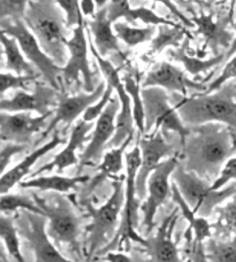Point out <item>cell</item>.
Returning a JSON list of instances; mask_svg holds the SVG:
<instances>
[{
	"label": "cell",
	"instance_id": "8d00e7d4",
	"mask_svg": "<svg viewBox=\"0 0 236 262\" xmlns=\"http://www.w3.org/2000/svg\"><path fill=\"white\" fill-rule=\"evenodd\" d=\"M0 209H2V213L4 214L16 213L20 212V210H28V212L36 213L45 216L44 212L41 209L40 206L36 204L35 199H31L30 196L28 195L13 194L9 192L2 194Z\"/></svg>",
	"mask_w": 236,
	"mask_h": 262
},
{
	"label": "cell",
	"instance_id": "cb8c5ba5",
	"mask_svg": "<svg viewBox=\"0 0 236 262\" xmlns=\"http://www.w3.org/2000/svg\"><path fill=\"white\" fill-rule=\"evenodd\" d=\"M108 8V18L114 25L115 22L121 17L131 25L133 27H137V21H142L148 26H172L176 27L178 23L173 22L167 18L159 16L152 9L146 7L133 8L130 6L129 0H111L107 4Z\"/></svg>",
	"mask_w": 236,
	"mask_h": 262
},
{
	"label": "cell",
	"instance_id": "8fae6325",
	"mask_svg": "<svg viewBox=\"0 0 236 262\" xmlns=\"http://www.w3.org/2000/svg\"><path fill=\"white\" fill-rule=\"evenodd\" d=\"M17 231L34 252L35 262H73L60 253L58 246L47 235L46 217L43 215L20 210L16 212Z\"/></svg>",
	"mask_w": 236,
	"mask_h": 262
},
{
	"label": "cell",
	"instance_id": "f6af8a7d",
	"mask_svg": "<svg viewBox=\"0 0 236 262\" xmlns=\"http://www.w3.org/2000/svg\"><path fill=\"white\" fill-rule=\"evenodd\" d=\"M153 3H160L163 4L164 6H166V8L169 9V12H171L174 16L178 17L179 20H180L183 25H185L186 28H193L195 27V25L191 22L190 18H188L185 14H183L180 8H179L175 4L173 3V0H152Z\"/></svg>",
	"mask_w": 236,
	"mask_h": 262
},
{
	"label": "cell",
	"instance_id": "ee69618b",
	"mask_svg": "<svg viewBox=\"0 0 236 262\" xmlns=\"http://www.w3.org/2000/svg\"><path fill=\"white\" fill-rule=\"evenodd\" d=\"M236 181V157L230 158L221 171L218 180L212 183V190H220L225 188L228 183Z\"/></svg>",
	"mask_w": 236,
	"mask_h": 262
},
{
	"label": "cell",
	"instance_id": "d590c367",
	"mask_svg": "<svg viewBox=\"0 0 236 262\" xmlns=\"http://www.w3.org/2000/svg\"><path fill=\"white\" fill-rule=\"evenodd\" d=\"M122 82H124L126 90L129 93L131 101H133V113L136 128L139 129L140 134L143 136L145 134V111L143 98H142V84L129 74L122 76Z\"/></svg>",
	"mask_w": 236,
	"mask_h": 262
},
{
	"label": "cell",
	"instance_id": "f1b7e54d",
	"mask_svg": "<svg viewBox=\"0 0 236 262\" xmlns=\"http://www.w3.org/2000/svg\"><path fill=\"white\" fill-rule=\"evenodd\" d=\"M2 45L5 55L4 68L16 75H38L41 74L34 64L28 61L26 55L14 37L2 32Z\"/></svg>",
	"mask_w": 236,
	"mask_h": 262
},
{
	"label": "cell",
	"instance_id": "74e56055",
	"mask_svg": "<svg viewBox=\"0 0 236 262\" xmlns=\"http://www.w3.org/2000/svg\"><path fill=\"white\" fill-rule=\"evenodd\" d=\"M42 75H16L13 73L2 74V98L5 93L11 90H23L26 91L29 88L31 82H35Z\"/></svg>",
	"mask_w": 236,
	"mask_h": 262
},
{
	"label": "cell",
	"instance_id": "1f68e13d",
	"mask_svg": "<svg viewBox=\"0 0 236 262\" xmlns=\"http://www.w3.org/2000/svg\"><path fill=\"white\" fill-rule=\"evenodd\" d=\"M215 222L212 224L214 238L230 239L236 236V193L221 207H217Z\"/></svg>",
	"mask_w": 236,
	"mask_h": 262
},
{
	"label": "cell",
	"instance_id": "44dd1931",
	"mask_svg": "<svg viewBox=\"0 0 236 262\" xmlns=\"http://www.w3.org/2000/svg\"><path fill=\"white\" fill-rule=\"evenodd\" d=\"M179 208L164 219L157 232L145 238V253L151 262H183L179 253L176 243L173 241V231L178 221Z\"/></svg>",
	"mask_w": 236,
	"mask_h": 262
},
{
	"label": "cell",
	"instance_id": "f546056e",
	"mask_svg": "<svg viewBox=\"0 0 236 262\" xmlns=\"http://www.w3.org/2000/svg\"><path fill=\"white\" fill-rule=\"evenodd\" d=\"M187 37H191L190 32L186 29V27H182L181 25H178L176 27L166 25L158 26L157 34L151 40L150 49L145 55L148 58H152L154 55L164 52L165 50L167 51L168 49L180 48Z\"/></svg>",
	"mask_w": 236,
	"mask_h": 262
},
{
	"label": "cell",
	"instance_id": "7c38bea8",
	"mask_svg": "<svg viewBox=\"0 0 236 262\" xmlns=\"http://www.w3.org/2000/svg\"><path fill=\"white\" fill-rule=\"evenodd\" d=\"M87 25L86 18L73 30L72 38L67 40V48L69 52V59L67 63L63 67L61 77L67 85L70 84H81V78H83L84 91L91 93L94 88V73L90 67V62L88 59V48L89 40L87 39Z\"/></svg>",
	"mask_w": 236,
	"mask_h": 262
},
{
	"label": "cell",
	"instance_id": "d4e9b609",
	"mask_svg": "<svg viewBox=\"0 0 236 262\" xmlns=\"http://www.w3.org/2000/svg\"><path fill=\"white\" fill-rule=\"evenodd\" d=\"M64 142V138H61L59 133L56 131L50 142L44 144L43 146L36 148L34 152H31L29 156H27L23 159L18 165L13 167L12 169L7 170L6 172H4L2 175V180H0V192H2V194L8 193L11 189H13L16 184H20L22 180L29 174L32 166L35 165L38 159L51 152L52 149L58 147Z\"/></svg>",
	"mask_w": 236,
	"mask_h": 262
},
{
	"label": "cell",
	"instance_id": "83f0119b",
	"mask_svg": "<svg viewBox=\"0 0 236 262\" xmlns=\"http://www.w3.org/2000/svg\"><path fill=\"white\" fill-rule=\"evenodd\" d=\"M172 199L176 204L178 208L180 209L182 216L185 217L189 223V231L195 235V239L198 242L204 243L209 238H212L213 230H212V224L209 223L206 217L200 216L193 209L188 205L187 201L183 198L178 186L172 183Z\"/></svg>",
	"mask_w": 236,
	"mask_h": 262
},
{
	"label": "cell",
	"instance_id": "f5cc1de1",
	"mask_svg": "<svg viewBox=\"0 0 236 262\" xmlns=\"http://www.w3.org/2000/svg\"><path fill=\"white\" fill-rule=\"evenodd\" d=\"M218 2H219V0H206V6L210 7V6H212V5H214ZM224 2H225V0H224Z\"/></svg>",
	"mask_w": 236,
	"mask_h": 262
},
{
	"label": "cell",
	"instance_id": "9a60e30c",
	"mask_svg": "<svg viewBox=\"0 0 236 262\" xmlns=\"http://www.w3.org/2000/svg\"><path fill=\"white\" fill-rule=\"evenodd\" d=\"M214 12L205 14L201 13L200 16L193 15L190 20L196 27V35H201L204 39L203 51L209 49L213 57L226 53L233 44L235 34L229 29L234 25V16L227 12L217 16L214 20Z\"/></svg>",
	"mask_w": 236,
	"mask_h": 262
},
{
	"label": "cell",
	"instance_id": "4fadbf2b",
	"mask_svg": "<svg viewBox=\"0 0 236 262\" xmlns=\"http://www.w3.org/2000/svg\"><path fill=\"white\" fill-rule=\"evenodd\" d=\"M180 163L178 154L167 158L160 163L148 181V193L144 204L142 205L143 212V226L146 228V233H151L154 228V217L160 206L166 203L172 196V184L169 179L174 170Z\"/></svg>",
	"mask_w": 236,
	"mask_h": 262
},
{
	"label": "cell",
	"instance_id": "d6986e66",
	"mask_svg": "<svg viewBox=\"0 0 236 262\" xmlns=\"http://www.w3.org/2000/svg\"><path fill=\"white\" fill-rule=\"evenodd\" d=\"M54 112L46 115L32 116L30 112L0 114V138L2 142L16 143L28 145L31 143L34 135L47 128V119L53 115Z\"/></svg>",
	"mask_w": 236,
	"mask_h": 262
},
{
	"label": "cell",
	"instance_id": "4dcf8cb0",
	"mask_svg": "<svg viewBox=\"0 0 236 262\" xmlns=\"http://www.w3.org/2000/svg\"><path fill=\"white\" fill-rule=\"evenodd\" d=\"M90 181L89 176L66 177L60 175L54 176H37L26 182H21L23 189H35L41 191H55V192H69L76 188L80 183H88Z\"/></svg>",
	"mask_w": 236,
	"mask_h": 262
},
{
	"label": "cell",
	"instance_id": "7dc6e473",
	"mask_svg": "<svg viewBox=\"0 0 236 262\" xmlns=\"http://www.w3.org/2000/svg\"><path fill=\"white\" fill-rule=\"evenodd\" d=\"M173 3L175 4L179 8H181V9H186V11L190 12V13L192 14V16H193V15H196L195 11H193V9H192L193 4L200 5L201 7H203V6H206V3L204 4V3L202 2V0H173Z\"/></svg>",
	"mask_w": 236,
	"mask_h": 262
},
{
	"label": "cell",
	"instance_id": "52a82bcc",
	"mask_svg": "<svg viewBox=\"0 0 236 262\" xmlns=\"http://www.w3.org/2000/svg\"><path fill=\"white\" fill-rule=\"evenodd\" d=\"M32 198L49 220L46 231L55 245L58 247L66 245L77 255H81V217L69 201L61 195H56L51 203H47L46 199L41 198L36 193H32Z\"/></svg>",
	"mask_w": 236,
	"mask_h": 262
},
{
	"label": "cell",
	"instance_id": "db71d44e",
	"mask_svg": "<svg viewBox=\"0 0 236 262\" xmlns=\"http://www.w3.org/2000/svg\"><path fill=\"white\" fill-rule=\"evenodd\" d=\"M92 262H106L105 260H103L102 258H99V259H96V260H93Z\"/></svg>",
	"mask_w": 236,
	"mask_h": 262
},
{
	"label": "cell",
	"instance_id": "f35d334b",
	"mask_svg": "<svg viewBox=\"0 0 236 262\" xmlns=\"http://www.w3.org/2000/svg\"><path fill=\"white\" fill-rule=\"evenodd\" d=\"M30 0H0V20L23 21Z\"/></svg>",
	"mask_w": 236,
	"mask_h": 262
},
{
	"label": "cell",
	"instance_id": "4316f807",
	"mask_svg": "<svg viewBox=\"0 0 236 262\" xmlns=\"http://www.w3.org/2000/svg\"><path fill=\"white\" fill-rule=\"evenodd\" d=\"M134 136L127 138L126 142L117 147H113L110 151L104 154L101 165L98 166L99 174L94 176L88 185V192H91L92 190L97 188L99 184H102L106 179L115 180L117 179V174L124 168V156L127 147L133 142Z\"/></svg>",
	"mask_w": 236,
	"mask_h": 262
},
{
	"label": "cell",
	"instance_id": "ba28073f",
	"mask_svg": "<svg viewBox=\"0 0 236 262\" xmlns=\"http://www.w3.org/2000/svg\"><path fill=\"white\" fill-rule=\"evenodd\" d=\"M142 98L145 111V135L162 130L163 134L168 131L175 133L180 137L181 145L185 143L190 133L189 127L183 123L176 108L171 105V98L163 88L150 86L142 89ZM152 133V134H153Z\"/></svg>",
	"mask_w": 236,
	"mask_h": 262
},
{
	"label": "cell",
	"instance_id": "d6a6232c",
	"mask_svg": "<svg viewBox=\"0 0 236 262\" xmlns=\"http://www.w3.org/2000/svg\"><path fill=\"white\" fill-rule=\"evenodd\" d=\"M113 29L117 38L128 46V48H135L140 44L148 43L157 34V26H148L144 28L130 27L126 22H115L113 25Z\"/></svg>",
	"mask_w": 236,
	"mask_h": 262
},
{
	"label": "cell",
	"instance_id": "9c48e42d",
	"mask_svg": "<svg viewBox=\"0 0 236 262\" xmlns=\"http://www.w3.org/2000/svg\"><path fill=\"white\" fill-rule=\"evenodd\" d=\"M88 29V40H89V48H90L91 53L93 58L102 70V74L106 79V83L111 85L114 91H116L117 97L120 100V111L116 116V129L115 134L111 139L108 146L110 147H117L126 142L127 138L131 137L135 134V119L133 113V101L129 93L127 92L125 84L122 82V78H120L119 72L121 68H115L114 64L111 61L104 59L101 54L98 53L97 49L94 48V44L92 43L91 32Z\"/></svg>",
	"mask_w": 236,
	"mask_h": 262
},
{
	"label": "cell",
	"instance_id": "836d02e7",
	"mask_svg": "<svg viewBox=\"0 0 236 262\" xmlns=\"http://www.w3.org/2000/svg\"><path fill=\"white\" fill-rule=\"evenodd\" d=\"M204 246L210 262H236V236L230 239L212 237L204 242Z\"/></svg>",
	"mask_w": 236,
	"mask_h": 262
},
{
	"label": "cell",
	"instance_id": "f907efd6",
	"mask_svg": "<svg viewBox=\"0 0 236 262\" xmlns=\"http://www.w3.org/2000/svg\"><path fill=\"white\" fill-rule=\"evenodd\" d=\"M130 254H131V256H133L134 262H151L150 259H149V256L146 258V256L143 253H141V252L131 251Z\"/></svg>",
	"mask_w": 236,
	"mask_h": 262
},
{
	"label": "cell",
	"instance_id": "5bb4252c",
	"mask_svg": "<svg viewBox=\"0 0 236 262\" xmlns=\"http://www.w3.org/2000/svg\"><path fill=\"white\" fill-rule=\"evenodd\" d=\"M137 145L141 148V166L136 179V192L139 199L146 198L148 193V181L151 174L163 162V159L176 156L174 147L164 138L162 130L142 136Z\"/></svg>",
	"mask_w": 236,
	"mask_h": 262
},
{
	"label": "cell",
	"instance_id": "681fc988",
	"mask_svg": "<svg viewBox=\"0 0 236 262\" xmlns=\"http://www.w3.org/2000/svg\"><path fill=\"white\" fill-rule=\"evenodd\" d=\"M233 29H234L235 38H234V40H233V44L230 45L229 50L227 51V52H226V61H225V62H227L230 58L234 57V55L236 54V21L234 22V25H233Z\"/></svg>",
	"mask_w": 236,
	"mask_h": 262
},
{
	"label": "cell",
	"instance_id": "b9f144b4",
	"mask_svg": "<svg viewBox=\"0 0 236 262\" xmlns=\"http://www.w3.org/2000/svg\"><path fill=\"white\" fill-rule=\"evenodd\" d=\"M236 78V54L232 59H229L227 62H226L224 69L221 70V74L217 77L214 81H212L209 86H207V90L205 93H212L218 90L224 84L228 83L232 79Z\"/></svg>",
	"mask_w": 236,
	"mask_h": 262
},
{
	"label": "cell",
	"instance_id": "ab89813d",
	"mask_svg": "<svg viewBox=\"0 0 236 262\" xmlns=\"http://www.w3.org/2000/svg\"><path fill=\"white\" fill-rule=\"evenodd\" d=\"M66 14L68 28H76L84 20L80 0H55Z\"/></svg>",
	"mask_w": 236,
	"mask_h": 262
},
{
	"label": "cell",
	"instance_id": "484cf974",
	"mask_svg": "<svg viewBox=\"0 0 236 262\" xmlns=\"http://www.w3.org/2000/svg\"><path fill=\"white\" fill-rule=\"evenodd\" d=\"M191 37H187L182 45L178 49H168L166 54L171 61L181 63L185 67L186 72L193 77H200L202 74H207L210 70L219 67L221 63L226 61V53H221L211 59L203 60L201 58L191 57L189 55V45H190Z\"/></svg>",
	"mask_w": 236,
	"mask_h": 262
},
{
	"label": "cell",
	"instance_id": "7bdbcfd3",
	"mask_svg": "<svg viewBox=\"0 0 236 262\" xmlns=\"http://www.w3.org/2000/svg\"><path fill=\"white\" fill-rule=\"evenodd\" d=\"M28 148V145H21L16 143L2 142V151H0V165H2V172H6L9 162L14 156L25 152Z\"/></svg>",
	"mask_w": 236,
	"mask_h": 262
},
{
	"label": "cell",
	"instance_id": "816d5d0a",
	"mask_svg": "<svg viewBox=\"0 0 236 262\" xmlns=\"http://www.w3.org/2000/svg\"><path fill=\"white\" fill-rule=\"evenodd\" d=\"M225 2H226V0H225ZM228 2L230 3L228 13H229L232 16H234V11H235V6H236V0H228Z\"/></svg>",
	"mask_w": 236,
	"mask_h": 262
},
{
	"label": "cell",
	"instance_id": "277c9868",
	"mask_svg": "<svg viewBox=\"0 0 236 262\" xmlns=\"http://www.w3.org/2000/svg\"><path fill=\"white\" fill-rule=\"evenodd\" d=\"M112 188L111 196L101 207H94L90 201L86 203V208L91 219V223L86 229L88 256L90 259L113 239L120 226L125 205L126 181L117 177L112 181Z\"/></svg>",
	"mask_w": 236,
	"mask_h": 262
},
{
	"label": "cell",
	"instance_id": "ac0fdd59",
	"mask_svg": "<svg viewBox=\"0 0 236 262\" xmlns=\"http://www.w3.org/2000/svg\"><path fill=\"white\" fill-rule=\"evenodd\" d=\"M60 91L52 88L49 84L36 83L34 91L28 93L23 90H17L11 99L2 98L0 108L7 113H18V112H36L38 115L50 114L52 107L58 105Z\"/></svg>",
	"mask_w": 236,
	"mask_h": 262
},
{
	"label": "cell",
	"instance_id": "c3c4849f",
	"mask_svg": "<svg viewBox=\"0 0 236 262\" xmlns=\"http://www.w3.org/2000/svg\"><path fill=\"white\" fill-rule=\"evenodd\" d=\"M81 8L84 16H93L96 14V5L93 0H81Z\"/></svg>",
	"mask_w": 236,
	"mask_h": 262
},
{
	"label": "cell",
	"instance_id": "7402d4cb",
	"mask_svg": "<svg viewBox=\"0 0 236 262\" xmlns=\"http://www.w3.org/2000/svg\"><path fill=\"white\" fill-rule=\"evenodd\" d=\"M92 128L93 122H87L83 119L77 121L76 124L74 125L72 133H70V137L66 147L59 154H56L51 162L46 163L43 167H41L38 170L35 171L31 175V179L43 174L45 171H52L53 169H56L59 172H63L66 168L78 165L80 159L76 156V151L83 146L84 143L91 139L88 134L90 133Z\"/></svg>",
	"mask_w": 236,
	"mask_h": 262
},
{
	"label": "cell",
	"instance_id": "2e32d148",
	"mask_svg": "<svg viewBox=\"0 0 236 262\" xmlns=\"http://www.w3.org/2000/svg\"><path fill=\"white\" fill-rule=\"evenodd\" d=\"M120 111L119 97H113L110 104L99 116L91 136L90 143L80 157V169L84 166H93L101 162L104 151L115 134L116 116Z\"/></svg>",
	"mask_w": 236,
	"mask_h": 262
},
{
	"label": "cell",
	"instance_id": "6da1fadb",
	"mask_svg": "<svg viewBox=\"0 0 236 262\" xmlns=\"http://www.w3.org/2000/svg\"><path fill=\"white\" fill-rule=\"evenodd\" d=\"M189 129L190 133L181 145V165L202 179L215 182L226 163L236 153L232 131L220 123H205Z\"/></svg>",
	"mask_w": 236,
	"mask_h": 262
},
{
	"label": "cell",
	"instance_id": "5b68a950",
	"mask_svg": "<svg viewBox=\"0 0 236 262\" xmlns=\"http://www.w3.org/2000/svg\"><path fill=\"white\" fill-rule=\"evenodd\" d=\"M126 193L125 205L121 214L120 226L115 236L108 244L98 252L97 255H105L108 252L121 250L124 244H127L129 249V242L144 246L146 239L136 231L139 222V206L140 199L136 192V179L141 166V148L139 145L126 153Z\"/></svg>",
	"mask_w": 236,
	"mask_h": 262
},
{
	"label": "cell",
	"instance_id": "bcb514c9",
	"mask_svg": "<svg viewBox=\"0 0 236 262\" xmlns=\"http://www.w3.org/2000/svg\"><path fill=\"white\" fill-rule=\"evenodd\" d=\"M191 261L192 262H210L207 260L205 253V246L203 242H198L193 239L192 249H191Z\"/></svg>",
	"mask_w": 236,
	"mask_h": 262
},
{
	"label": "cell",
	"instance_id": "7a4b0ae2",
	"mask_svg": "<svg viewBox=\"0 0 236 262\" xmlns=\"http://www.w3.org/2000/svg\"><path fill=\"white\" fill-rule=\"evenodd\" d=\"M236 83L228 82L212 93H197L192 97L180 95L175 107L187 127L205 123H220L227 127L236 143Z\"/></svg>",
	"mask_w": 236,
	"mask_h": 262
},
{
	"label": "cell",
	"instance_id": "603a6c76",
	"mask_svg": "<svg viewBox=\"0 0 236 262\" xmlns=\"http://www.w3.org/2000/svg\"><path fill=\"white\" fill-rule=\"evenodd\" d=\"M86 23L93 36L94 48L103 58L112 52H115L122 59L126 58L120 48V39L113 29V23L108 18L107 6L98 9L91 20H86Z\"/></svg>",
	"mask_w": 236,
	"mask_h": 262
},
{
	"label": "cell",
	"instance_id": "8992f818",
	"mask_svg": "<svg viewBox=\"0 0 236 262\" xmlns=\"http://www.w3.org/2000/svg\"><path fill=\"white\" fill-rule=\"evenodd\" d=\"M172 179L193 212L203 217H209L220 204L236 193V182L225 189L212 190V184L209 181L202 179L195 172L186 170L181 162L174 170Z\"/></svg>",
	"mask_w": 236,
	"mask_h": 262
},
{
	"label": "cell",
	"instance_id": "60d3db41",
	"mask_svg": "<svg viewBox=\"0 0 236 262\" xmlns=\"http://www.w3.org/2000/svg\"><path fill=\"white\" fill-rule=\"evenodd\" d=\"M113 91H114V89L106 83V90L104 92L103 97L96 102V104H93L89 107V108L86 111V113L83 114L82 119L84 121H87V122H93V121L98 120L99 116L103 114V112L105 111L108 104H110V101L112 100Z\"/></svg>",
	"mask_w": 236,
	"mask_h": 262
},
{
	"label": "cell",
	"instance_id": "e575fe53",
	"mask_svg": "<svg viewBox=\"0 0 236 262\" xmlns=\"http://www.w3.org/2000/svg\"><path fill=\"white\" fill-rule=\"evenodd\" d=\"M15 220L8 216L7 214H2L0 216V236L4 243V247L8 254L16 262H26L20 250V241H18V231L15 224Z\"/></svg>",
	"mask_w": 236,
	"mask_h": 262
},
{
	"label": "cell",
	"instance_id": "30bf717a",
	"mask_svg": "<svg viewBox=\"0 0 236 262\" xmlns=\"http://www.w3.org/2000/svg\"><path fill=\"white\" fill-rule=\"evenodd\" d=\"M2 32L17 40L18 45L26 55L28 61L31 62L38 69L44 81L52 88L60 91V76L63 73V67L56 64L44 50L42 49L40 41L37 40L35 35L28 29L23 21H11L2 20Z\"/></svg>",
	"mask_w": 236,
	"mask_h": 262
},
{
	"label": "cell",
	"instance_id": "e0dca14e",
	"mask_svg": "<svg viewBox=\"0 0 236 262\" xmlns=\"http://www.w3.org/2000/svg\"><path fill=\"white\" fill-rule=\"evenodd\" d=\"M106 90V82L99 83L96 90L91 93H80L76 96H68L64 91H60L58 98V105L54 110V116L51 120V122L47 125V128L42 135V137L37 140V143L44 140L52 131L55 129L59 123H64L66 128H69L73 124L74 121L78 119V116L83 115L86 111L91 105L96 102L103 97L104 92Z\"/></svg>",
	"mask_w": 236,
	"mask_h": 262
},
{
	"label": "cell",
	"instance_id": "ffe728a7",
	"mask_svg": "<svg viewBox=\"0 0 236 262\" xmlns=\"http://www.w3.org/2000/svg\"><path fill=\"white\" fill-rule=\"evenodd\" d=\"M158 86L163 88L167 92L180 93L187 97L188 91H196L205 93L207 85L203 82L192 81L186 73L171 62H160L151 69L142 82V89Z\"/></svg>",
	"mask_w": 236,
	"mask_h": 262
},
{
	"label": "cell",
	"instance_id": "3957f363",
	"mask_svg": "<svg viewBox=\"0 0 236 262\" xmlns=\"http://www.w3.org/2000/svg\"><path fill=\"white\" fill-rule=\"evenodd\" d=\"M42 49L53 61L64 67L69 59L66 14L55 0H30L25 20Z\"/></svg>",
	"mask_w": 236,
	"mask_h": 262
},
{
	"label": "cell",
	"instance_id": "11a10c76",
	"mask_svg": "<svg viewBox=\"0 0 236 262\" xmlns=\"http://www.w3.org/2000/svg\"><path fill=\"white\" fill-rule=\"evenodd\" d=\"M110 2H111V0H110Z\"/></svg>",
	"mask_w": 236,
	"mask_h": 262
}]
</instances>
